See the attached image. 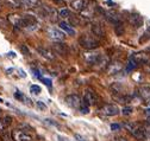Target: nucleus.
Here are the masks:
<instances>
[{"mask_svg": "<svg viewBox=\"0 0 150 141\" xmlns=\"http://www.w3.org/2000/svg\"><path fill=\"white\" fill-rule=\"evenodd\" d=\"M149 51H150V49H149Z\"/></svg>", "mask_w": 150, "mask_h": 141, "instance_id": "nucleus-50", "label": "nucleus"}, {"mask_svg": "<svg viewBox=\"0 0 150 141\" xmlns=\"http://www.w3.org/2000/svg\"><path fill=\"white\" fill-rule=\"evenodd\" d=\"M110 88H111V91L115 95H125L124 87H123L122 83H113Z\"/></svg>", "mask_w": 150, "mask_h": 141, "instance_id": "nucleus-19", "label": "nucleus"}, {"mask_svg": "<svg viewBox=\"0 0 150 141\" xmlns=\"http://www.w3.org/2000/svg\"><path fill=\"white\" fill-rule=\"evenodd\" d=\"M130 57L132 58L137 64H143V65L150 61V59H149V56H148L146 54H144V52H137V54L131 55Z\"/></svg>", "mask_w": 150, "mask_h": 141, "instance_id": "nucleus-12", "label": "nucleus"}, {"mask_svg": "<svg viewBox=\"0 0 150 141\" xmlns=\"http://www.w3.org/2000/svg\"><path fill=\"white\" fill-rule=\"evenodd\" d=\"M47 33H48V36L49 38H51L52 40L55 42H63L64 38H66V33L62 32L61 30L59 29H56V27H50L47 30Z\"/></svg>", "mask_w": 150, "mask_h": 141, "instance_id": "nucleus-5", "label": "nucleus"}, {"mask_svg": "<svg viewBox=\"0 0 150 141\" xmlns=\"http://www.w3.org/2000/svg\"><path fill=\"white\" fill-rule=\"evenodd\" d=\"M0 102H3V100H1V98H0Z\"/></svg>", "mask_w": 150, "mask_h": 141, "instance_id": "nucleus-49", "label": "nucleus"}, {"mask_svg": "<svg viewBox=\"0 0 150 141\" xmlns=\"http://www.w3.org/2000/svg\"><path fill=\"white\" fill-rule=\"evenodd\" d=\"M138 95L143 98V100H149L150 98V87H146V85H144V87H141L139 89H138Z\"/></svg>", "mask_w": 150, "mask_h": 141, "instance_id": "nucleus-23", "label": "nucleus"}, {"mask_svg": "<svg viewBox=\"0 0 150 141\" xmlns=\"http://www.w3.org/2000/svg\"><path fill=\"white\" fill-rule=\"evenodd\" d=\"M123 70V64L120 62H112L107 65V74L108 75H117Z\"/></svg>", "mask_w": 150, "mask_h": 141, "instance_id": "nucleus-11", "label": "nucleus"}, {"mask_svg": "<svg viewBox=\"0 0 150 141\" xmlns=\"http://www.w3.org/2000/svg\"><path fill=\"white\" fill-rule=\"evenodd\" d=\"M60 27H61L62 31H64L67 34H69V36H74V34H75V30H74L73 26H71L69 23H67V22H61V23H60Z\"/></svg>", "mask_w": 150, "mask_h": 141, "instance_id": "nucleus-20", "label": "nucleus"}, {"mask_svg": "<svg viewBox=\"0 0 150 141\" xmlns=\"http://www.w3.org/2000/svg\"><path fill=\"white\" fill-rule=\"evenodd\" d=\"M113 141H127L126 139H124V138H116Z\"/></svg>", "mask_w": 150, "mask_h": 141, "instance_id": "nucleus-45", "label": "nucleus"}, {"mask_svg": "<svg viewBox=\"0 0 150 141\" xmlns=\"http://www.w3.org/2000/svg\"><path fill=\"white\" fill-rule=\"evenodd\" d=\"M137 66H138V64L130 57V58H129V62H127V64H126V71H127V73H129V71H132V70H135Z\"/></svg>", "mask_w": 150, "mask_h": 141, "instance_id": "nucleus-25", "label": "nucleus"}, {"mask_svg": "<svg viewBox=\"0 0 150 141\" xmlns=\"http://www.w3.org/2000/svg\"><path fill=\"white\" fill-rule=\"evenodd\" d=\"M74 138H75V140H76V141H88L85 136H82L81 134H78V133L74 134Z\"/></svg>", "mask_w": 150, "mask_h": 141, "instance_id": "nucleus-34", "label": "nucleus"}, {"mask_svg": "<svg viewBox=\"0 0 150 141\" xmlns=\"http://www.w3.org/2000/svg\"><path fill=\"white\" fill-rule=\"evenodd\" d=\"M38 27H40V24L37 22L36 17L30 15V14L23 17V29H26L29 31H35Z\"/></svg>", "mask_w": 150, "mask_h": 141, "instance_id": "nucleus-3", "label": "nucleus"}, {"mask_svg": "<svg viewBox=\"0 0 150 141\" xmlns=\"http://www.w3.org/2000/svg\"><path fill=\"white\" fill-rule=\"evenodd\" d=\"M80 112H81L82 114H88V113H89V104H88L85 100L81 102V105H80Z\"/></svg>", "mask_w": 150, "mask_h": 141, "instance_id": "nucleus-27", "label": "nucleus"}, {"mask_svg": "<svg viewBox=\"0 0 150 141\" xmlns=\"http://www.w3.org/2000/svg\"><path fill=\"white\" fill-rule=\"evenodd\" d=\"M143 126H144V133H145L144 141H150V120L146 121Z\"/></svg>", "mask_w": 150, "mask_h": 141, "instance_id": "nucleus-26", "label": "nucleus"}, {"mask_svg": "<svg viewBox=\"0 0 150 141\" xmlns=\"http://www.w3.org/2000/svg\"><path fill=\"white\" fill-rule=\"evenodd\" d=\"M68 20H69V24L71 25V26H76V25H79L80 24V20H79V18L78 17H74L73 14L68 18Z\"/></svg>", "mask_w": 150, "mask_h": 141, "instance_id": "nucleus-30", "label": "nucleus"}, {"mask_svg": "<svg viewBox=\"0 0 150 141\" xmlns=\"http://www.w3.org/2000/svg\"><path fill=\"white\" fill-rule=\"evenodd\" d=\"M87 5V1L86 0H74V1L71 3V7L75 10V11H78V12H81L85 6Z\"/></svg>", "mask_w": 150, "mask_h": 141, "instance_id": "nucleus-22", "label": "nucleus"}, {"mask_svg": "<svg viewBox=\"0 0 150 141\" xmlns=\"http://www.w3.org/2000/svg\"><path fill=\"white\" fill-rule=\"evenodd\" d=\"M101 113L105 114L106 116H116L119 114V108L117 107L116 104H105L104 107L101 108Z\"/></svg>", "mask_w": 150, "mask_h": 141, "instance_id": "nucleus-10", "label": "nucleus"}, {"mask_svg": "<svg viewBox=\"0 0 150 141\" xmlns=\"http://www.w3.org/2000/svg\"><path fill=\"white\" fill-rule=\"evenodd\" d=\"M21 50H22V52H23L25 56H30V51H29V49L26 47V45H22V46H21Z\"/></svg>", "mask_w": 150, "mask_h": 141, "instance_id": "nucleus-36", "label": "nucleus"}, {"mask_svg": "<svg viewBox=\"0 0 150 141\" xmlns=\"http://www.w3.org/2000/svg\"><path fill=\"white\" fill-rule=\"evenodd\" d=\"M127 22L131 26H134L135 29H138L143 25V17L138 13H130L127 17Z\"/></svg>", "mask_w": 150, "mask_h": 141, "instance_id": "nucleus-9", "label": "nucleus"}, {"mask_svg": "<svg viewBox=\"0 0 150 141\" xmlns=\"http://www.w3.org/2000/svg\"><path fill=\"white\" fill-rule=\"evenodd\" d=\"M124 127L126 131H129V133L132 135L134 138H136L137 140H141V141H144V138H145V133H144V126L141 125L138 122H125L124 123Z\"/></svg>", "mask_w": 150, "mask_h": 141, "instance_id": "nucleus-1", "label": "nucleus"}, {"mask_svg": "<svg viewBox=\"0 0 150 141\" xmlns=\"http://www.w3.org/2000/svg\"><path fill=\"white\" fill-rule=\"evenodd\" d=\"M143 68H144V71H145V73L150 74V61H149L148 63H145V64L143 65Z\"/></svg>", "mask_w": 150, "mask_h": 141, "instance_id": "nucleus-40", "label": "nucleus"}, {"mask_svg": "<svg viewBox=\"0 0 150 141\" xmlns=\"http://www.w3.org/2000/svg\"><path fill=\"white\" fill-rule=\"evenodd\" d=\"M83 100H85L89 105H92V104H96V103H97V101H98V96H97L96 93H93V91H91V90H87V91L85 93V97H83Z\"/></svg>", "mask_w": 150, "mask_h": 141, "instance_id": "nucleus-15", "label": "nucleus"}, {"mask_svg": "<svg viewBox=\"0 0 150 141\" xmlns=\"http://www.w3.org/2000/svg\"><path fill=\"white\" fill-rule=\"evenodd\" d=\"M4 127H5V126H4V123H3V121H1V120H0V131H1V129H4Z\"/></svg>", "mask_w": 150, "mask_h": 141, "instance_id": "nucleus-47", "label": "nucleus"}, {"mask_svg": "<svg viewBox=\"0 0 150 141\" xmlns=\"http://www.w3.org/2000/svg\"><path fill=\"white\" fill-rule=\"evenodd\" d=\"M144 114H145V116H146V117H149V119H150V108H146V109L144 110Z\"/></svg>", "mask_w": 150, "mask_h": 141, "instance_id": "nucleus-43", "label": "nucleus"}, {"mask_svg": "<svg viewBox=\"0 0 150 141\" xmlns=\"http://www.w3.org/2000/svg\"><path fill=\"white\" fill-rule=\"evenodd\" d=\"M132 112H134V109H132V107H124L123 108V110H122V113H123V115H131L132 114Z\"/></svg>", "mask_w": 150, "mask_h": 141, "instance_id": "nucleus-32", "label": "nucleus"}, {"mask_svg": "<svg viewBox=\"0 0 150 141\" xmlns=\"http://www.w3.org/2000/svg\"><path fill=\"white\" fill-rule=\"evenodd\" d=\"M59 139H60L59 141H70V140H68L67 138H62V136H59Z\"/></svg>", "mask_w": 150, "mask_h": 141, "instance_id": "nucleus-46", "label": "nucleus"}, {"mask_svg": "<svg viewBox=\"0 0 150 141\" xmlns=\"http://www.w3.org/2000/svg\"><path fill=\"white\" fill-rule=\"evenodd\" d=\"M38 4V0H21V5L28 8H32Z\"/></svg>", "mask_w": 150, "mask_h": 141, "instance_id": "nucleus-24", "label": "nucleus"}, {"mask_svg": "<svg viewBox=\"0 0 150 141\" xmlns=\"http://www.w3.org/2000/svg\"><path fill=\"white\" fill-rule=\"evenodd\" d=\"M3 141H12V140H11V136H10L8 133L3 134Z\"/></svg>", "mask_w": 150, "mask_h": 141, "instance_id": "nucleus-41", "label": "nucleus"}, {"mask_svg": "<svg viewBox=\"0 0 150 141\" xmlns=\"http://www.w3.org/2000/svg\"><path fill=\"white\" fill-rule=\"evenodd\" d=\"M7 1L11 4V5H13V6H16V7H18V6H21V0H7Z\"/></svg>", "mask_w": 150, "mask_h": 141, "instance_id": "nucleus-37", "label": "nucleus"}, {"mask_svg": "<svg viewBox=\"0 0 150 141\" xmlns=\"http://www.w3.org/2000/svg\"><path fill=\"white\" fill-rule=\"evenodd\" d=\"M12 139L14 141H32V136L21 129H14L12 131Z\"/></svg>", "mask_w": 150, "mask_h": 141, "instance_id": "nucleus-8", "label": "nucleus"}, {"mask_svg": "<svg viewBox=\"0 0 150 141\" xmlns=\"http://www.w3.org/2000/svg\"><path fill=\"white\" fill-rule=\"evenodd\" d=\"M14 98H16V100H18V101H21V102H24L25 104L32 105L31 100H30L29 97H26V96H25L22 91H19V90H16V93H14Z\"/></svg>", "mask_w": 150, "mask_h": 141, "instance_id": "nucleus-21", "label": "nucleus"}, {"mask_svg": "<svg viewBox=\"0 0 150 141\" xmlns=\"http://www.w3.org/2000/svg\"><path fill=\"white\" fill-rule=\"evenodd\" d=\"M11 122H12V117L8 116V115H6V116L4 117V121H3L4 126H8V125H11Z\"/></svg>", "mask_w": 150, "mask_h": 141, "instance_id": "nucleus-33", "label": "nucleus"}, {"mask_svg": "<svg viewBox=\"0 0 150 141\" xmlns=\"http://www.w3.org/2000/svg\"><path fill=\"white\" fill-rule=\"evenodd\" d=\"M79 44L86 50H94L99 46V40L89 34H81L79 37Z\"/></svg>", "mask_w": 150, "mask_h": 141, "instance_id": "nucleus-2", "label": "nucleus"}, {"mask_svg": "<svg viewBox=\"0 0 150 141\" xmlns=\"http://www.w3.org/2000/svg\"><path fill=\"white\" fill-rule=\"evenodd\" d=\"M101 55L97 51H92V50H88L83 54V59L87 64L89 65H97V63L99 62Z\"/></svg>", "mask_w": 150, "mask_h": 141, "instance_id": "nucleus-4", "label": "nucleus"}, {"mask_svg": "<svg viewBox=\"0 0 150 141\" xmlns=\"http://www.w3.org/2000/svg\"><path fill=\"white\" fill-rule=\"evenodd\" d=\"M105 18H106L111 24H113V25H118V24L123 23V18H122L120 13H118L117 11H113V10L105 12Z\"/></svg>", "mask_w": 150, "mask_h": 141, "instance_id": "nucleus-6", "label": "nucleus"}, {"mask_svg": "<svg viewBox=\"0 0 150 141\" xmlns=\"http://www.w3.org/2000/svg\"><path fill=\"white\" fill-rule=\"evenodd\" d=\"M66 104L68 105V107L73 108V109H80V105H81V98L79 95H68L64 100Z\"/></svg>", "mask_w": 150, "mask_h": 141, "instance_id": "nucleus-7", "label": "nucleus"}, {"mask_svg": "<svg viewBox=\"0 0 150 141\" xmlns=\"http://www.w3.org/2000/svg\"><path fill=\"white\" fill-rule=\"evenodd\" d=\"M8 19H10V22L13 24L14 27L23 29V17L17 15V14H13V15H8Z\"/></svg>", "mask_w": 150, "mask_h": 141, "instance_id": "nucleus-17", "label": "nucleus"}, {"mask_svg": "<svg viewBox=\"0 0 150 141\" xmlns=\"http://www.w3.org/2000/svg\"><path fill=\"white\" fill-rule=\"evenodd\" d=\"M40 80H41L45 85H48L49 88H51V80H49V78H43V77H41Z\"/></svg>", "mask_w": 150, "mask_h": 141, "instance_id": "nucleus-38", "label": "nucleus"}, {"mask_svg": "<svg viewBox=\"0 0 150 141\" xmlns=\"http://www.w3.org/2000/svg\"><path fill=\"white\" fill-rule=\"evenodd\" d=\"M18 71H19V74H21V76H22V77H26V74L24 73V70H22V69H18Z\"/></svg>", "mask_w": 150, "mask_h": 141, "instance_id": "nucleus-44", "label": "nucleus"}, {"mask_svg": "<svg viewBox=\"0 0 150 141\" xmlns=\"http://www.w3.org/2000/svg\"><path fill=\"white\" fill-rule=\"evenodd\" d=\"M52 49H54V51H55L57 55H62V56L67 55V52H68L67 45H64V44H62V43H60V42H55L54 45H52Z\"/></svg>", "mask_w": 150, "mask_h": 141, "instance_id": "nucleus-14", "label": "nucleus"}, {"mask_svg": "<svg viewBox=\"0 0 150 141\" xmlns=\"http://www.w3.org/2000/svg\"><path fill=\"white\" fill-rule=\"evenodd\" d=\"M8 56H10L11 58H14V57H16V54H14V52H10Z\"/></svg>", "mask_w": 150, "mask_h": 141, "instance_id": "nucleus-48", "label": "nucleus"}, {"mask_svg": "<svg viewBox=\"0 0 150 141\" xmlns=\"http://www.w3.org/2000/svg\"><path fill=\"white\" fill-rule=\"evenodd\" d=\"M115 32L117 36H123L124 33V26H123V23L118 24V25H115Z\"/></svg>", "mask_w": 150, "mask_h": 141, "instance_id": "nucleus-29", "label": "nucleus"}, {"mask_svg": "<svg viewBox=\"0 0 150 141\" xmlns=\"http://www.w3.org/2000/svg\"><path fill=\"white\" fill-rule=\"evenodd\" d=\"M94 3L93 1H87V5L85 6V8L81 11V14L86 18H92L93 15H94Z\"/></svg>", "mask_w": 150, "mask_h": 141, "instance_id": "nucleus-13", "label": "nucleus"}, {"mask_svg": "<svg viewBox=\"0 0 150 141\" xmlns=\"http://www.w3.org/2000/svg\"><path fill=\"white\" fill-rule=\"evenodd\" d=\"M59 14H60V17H62V18H69V17L71 15V12L68 10V8H63V10H61L60 12H59Z\"/></svg>", "mask_w": 150, "mask_h": 141, "instance_id": "nucleus-31", "label": "nucleus"}, {"mask_svg": "<svg viewBox=\"0 0 150 141\" xmlns=\"http://www.w3.org/2000/svg\"><path fill=\"white\" fill-rule=\"evenodd\" d=\"M92 32H93V34L94 36H97V37H104L105 36V31H104V27L99 24V23H94L92 25Z\"/></svg>", "mask_w": 150, "mask_h": 141, "instance_id": "nucleus-18", "label": "nucleus"}, {"mask_svg": "<svg viewBox=\"0 0 150 141\" xmlns=\"http://www.w3.org/2000/svg\"><path fill=\"white\" fill-rule=\"evenodd\" d=\"M37 51H38V54L41 56H43L44 58L49 59V61H52L55 59V55H54V52H51V50L49 49H45V47H37Z\"/></svg>", "mask_w": 150, "mask_h": 141, "instance_id": "nucleus-16", "label": "nucleus"}, {"mask_svg": "<svg viewBox=\"0 0 150 141\" xmlns=\"http://www.w3.org/2000/svg\"><path fill=\"white\" fill-rule=\"evenodd\" d=\"M41 91H42V89H41V87H40V85L33 84V85L30 87V93H32L33 95H40Z\"/></svg>", "mask_w": 150, "mask_h": 141, "instance_id": "nucleus-28", "label": "nucleus"}, {"mask_svg": "<svg viewBox=\"0 0 150 141\" xmlns=\"http://www.w3.org/2000/svg\"><path fill=\"white\" fill-rule=\"evenodd\" d=\"M122 128V125H118V123H112L111 125V129L112 131H119Z\"/></svg>", "mask_w": 150, "mask_h": 141, "instance_id": "nucleus-39", "label": "nucleus"}, {"mask_svg": "<svg viewBox=\"0 0 150 141\" xmlns=\"http://www.w3.org/2000/svg\"><path fill=\"white\" fill-rule=\"evenodd\" d=\"M36 105H37V107H38L41 110H45V109H47V105H45L42 101H37V102H36Z\"/></svg>", "mask_w": 150, "mask_h": 141, "instance_id": "nucleus-35", "label": "nucleus"}, {"mask_svg": "<svg viewBox=\"0 0 150 141\" xmlns=\"http://www.w3.org/2000/svg\"><path fill=\"white\" fill-rule=\"evenodd\" d=\"M54 1L56 3V5H63V6L66 5V3L63 1V0H54Z\"/></svg>", "mask_w": 150, "mask_h": 141, "instance_id": "nucleus-42", "label": "nucleus"}]
</instances>
